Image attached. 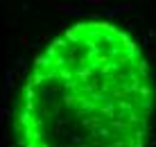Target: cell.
Wrapping results in <instances>:
<instances>
[{
  "label": "cell",
  "mask_w": 156,
  "mask_h": 147,
  "mask_svg": "<svg viewBox=\"0 0 156 147\" xmlns=\"http://www.w3.org/2000/svg\"><path fill=\"white\" fill-rule=\"evenodd\" d=\"M152 70L125 30L68 27L34 61L14 111L18 147H147Z\"/></svg>",
  "instance_id": "6da1fadb"
}]
</instances>
